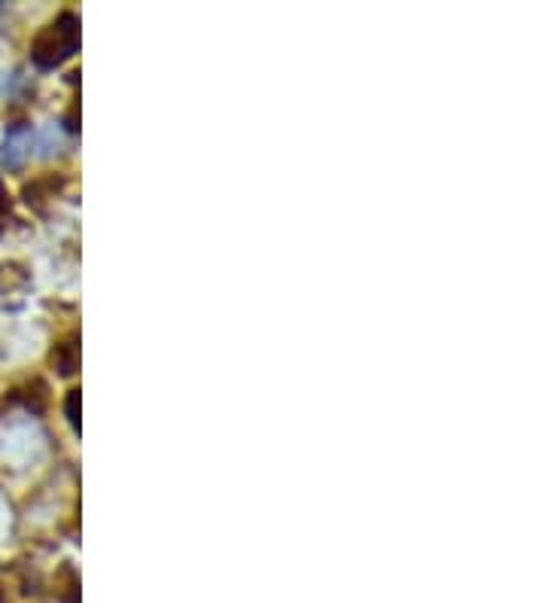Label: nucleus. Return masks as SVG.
<instances>
[{"instance_id": "nucleus-2", "label": "nucleus", "mask_w": 548, "mask_h": 603, "mask_svg": "<svg viewBox=\"0 0 548 603\" xmlns=\"http://www.w3.org/2000/svg\"><path fill=\"white\" fill-rule=\"evenodd\" d=\"M67 418L74 427H80V390H71V396H67Z\"/></svg>"}, {"instance_id": "nucleus-1", "label": "nucleus", "mask_w": 548, "mask_h": 603, "mask_svg": "<svg viewBox=\"0 0 548 603\" xmlns=\"http://www.w3.org/2000/svg\"><path fill=\"white\" fill-rule=\"evenodd\" d=\"M77 46H80V22L74 13H64L34 40L31 58L40 67H58L64 58H71L77 52Z\"/></svg>"}, {"instance_id": "nucleus-3", "label": "nucleus", "mask_w": 548, "mask_h": 603, "mask_svg": "<svg viewBox=\"0 0 548 603\" xmlns=\"http://www.w3.org/2000/svg\"><path fill=\"white\" fill-rule=\"evenodd\" d=\"M4 208H7V195H4V186H0V214H4Z\"/></svg>"}]
</instances>
